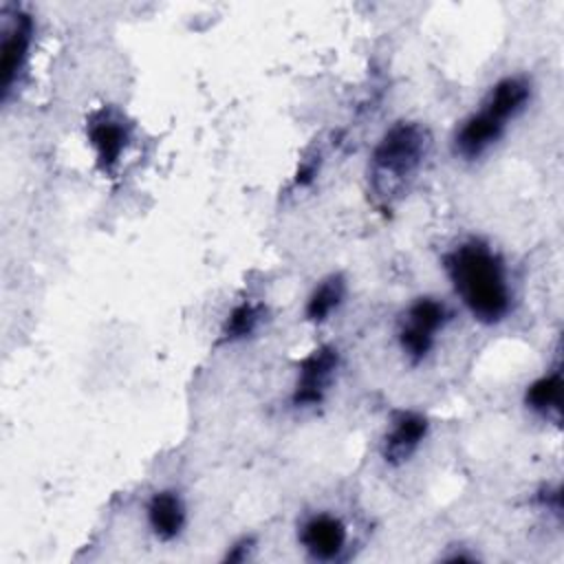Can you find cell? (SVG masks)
Here are the masks:
<instances>
[{"label":"cell","mask_w":564,"mask_h":564,"mask_svg":"<svg viewBox=\"0 0 564 564\" xmlns=\"http://www.w3.org/2000/svg\"><path fill=\"white\" fill-rule=\"evenodd\" d=\"M251 544H253L251 538H242L240 542H236V544L229 549L227 560H229V562H242V560H247V557H249V551H251Z\"/></svg>","instance_id":"5bb4252c"},{"label":"cell","mask_w":564,"mask_h":564,"mask_svg":"<svg viewBox=\"0 0 564 564\" xmlns=\"http://www.w3.org/2000/svg\"><path fill=\"white\" fill-rule=\"evenodd\" d=\"M86 132L99 167L104 172H112L128 143V126L121 119L101 112L90 119Z\"/></svg>","instance_id":"9c48e42d"},{"label":"cell","mask_w":564,"mask_h":564,"mask_svg":"<svg viewBox=\"0 0 564 564\" xmlns=\"http://www.w3.org/2000/svg\"><path fill=\"white\" fill-rule=\"evenodd\" d=\"M531 97V84L520 77H505L491 86L480 108L469 115L454 137V150L465 161L480 159L500 141L507 123L516 119Z\"/></svg>","instance_id":"3957f363"},{"label":"cell","mask_w":564,"mask_h":564,"mask_svg":"<svg viewBox=\"0 0 564 564\" xmlns=\"http://www.w3.org/2000/svg\"><path fill=\"white\" fill-rule=\"evenodd\" d=\"M346 527L339 518L328 513L311 516L300 529V542L304 551L322 562L337 560L346 546Z\"/></svg>","instance_id":"ba28073f"},{"label":"cell","mask_w":564,"mask_h":564,"mask_svg":"<svg viewBox=\"0 0 564 564\" xmlns=\"http://www.w3.org/2000/svg\"><path fill=\"white\" fill-rule=\"evenodd\" d=\"M31 37H33V20L26 13H15L4 29L2 35V59H0V86H2V97L7 99L9 93L13 90V84L18 82L26 57L31 48Z\"/></svg>","instance_id":"8992f818"},{"label":"cell","mask_w":564,"mask_h":564,"mask_svg":"<svg viewBox=\"0 0 564 564\" xmlns=\"http://www.w3.org/2000/svg\"><path fill=\"white\" fill-rule=\"evenodd\" d=\"M264 308L253 302H242L231 308L223 324V339L225 341H238L253 335L262 322Z\"/></svg>","instance_id":"4fadbf2b"},{"label":"cell","mask_w":564,"mask_h":564,"mask_svg":"<svg viewBox=\"0 0 564 564\" xmlns=\"http://www.w3.org/2000/svg\"><path fill=\"white\" fill-rule=\"evenodd\" d=\"M560 390H562V377L560 370H553L549 375H542L535 379L524 394V403L531 412L553 419L555 423L560 421Z\"/></svg>","instance_id":"8fae6325"},{"label":"cell","mask_w":564,"mask_h":564,"mask_svg":"<svg viewBox=\"0 0 564 564\" xmlns=\"http://www.w3.org/2000/svg\"><path fill=\"white\" fill-rule=\"evenodd\" d=\"M445 273L474 315L482 324H498L511 311V289L502 258L482 240L469 238L443 258Z\"/></svg>","instance_id":"6da1fadb"},{"label":"cell","mask_w":564,"mask_h":564,"mask_svg":"<svg viewBox=\"0 0 564 564\" xmlns=\"http://www.w3.org/2000/svg\"><path fill=\"white\" fill-rule=\"evenodd\" d=\"M148 524L159 540H174L185 527V507L176 491H156L148 502Z\"/></svg>","instance_id":"30bf717a"},{"label":"cell","mask_w":564,"mask_h":564,"mask_svg":"<svg viewBox=\"0 0 564 564\" xmlns=\"http://www.w3.org/2000/svg\"><path fill=\"white\" fill-rule=\"evenodd\" d=\"M344 295H346V282L341 275L324 278L306 300V308H304L306 319L313 324H322L341 304Z\"/></svg>","instance_id":"7c38bea8"},{"label":"cell","mask_w":564,"mask_h":564,"mask_svg":"<svg viewBox=\"0 0 564 564\" xmlns=\"http://www.w3.org/2000/svg\"><path fill=\"white\" fill-rule=\"evenodd\" d=\"M449 311L436 297L414 300L399 322V346L410 364H421L434 348L436 333L443 330Z\"/></svg>","instance_id":"277c9868"},{"label":"cell","mask_w":564,"mask_h":564,"mask_svg":"<svg viewBox=\"0 0 564 564\" xmlns=\"http://www.w3.org/2000/svg\"><path fill=\"white\" fill-rule=\"evenodd\" d=\"M427 419L412 410L394 412L390 430L383 438V460L388 465H403L412 458V454L419 449L423 438L427 436Z\"/></svg>","instance_id":"52a82bcc"},{"label":"cell","mask_w":564,"mask_h":564,"mask_svg":"<svg viewBox=\"0 0 564 564\" xmlns=\"http://www.w3.org/2000/svg\"><path fill=\"white\" fill-rule=\"evenodd\" d=\"M432 148L430 130L419 121H397L377 141L370 165L368 185L383 205L399 200L416 178Z\"/></svg>","instance_id":"7a4b0ae2"},{"label":"cell","mask_w":564,"mask_h":564,"mask_svg":"<svg viewBox=\"0 0 564 564\" xmlns=\"http://www.w3.org/2000/svg\"><path fill=\"white\" fill-rule=\"evenodd\" d=\"M339 364V355L333 346L315 348L302 364L297 372V381L291 394L295 408H313L324 401V394L335 377Z\"/></svg>","instance_id":"5b68a950"}]
</instances>
